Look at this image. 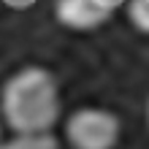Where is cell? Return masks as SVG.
<instances>
[{
    "mask_svg": "<svg viewBox=\"0 0 149 149\" xmlns=\"http://www.w3.org/2000/svg\"><path fill=\"white\" fill-rule=\"evenodd\" d=\"M0 149H60V144L52 133H16L8 141L0 138Z\"/></svg>",
    "mask_w": 149,
    "mask_h": 149,
    "instance_id": "277c9868",
    "label": "cell"
},
{
    "mask_svg": "<svg viewBox=\"0 0 149 149\" xmlns=\"http://www.w3.org/2000/svg\"><path fill=\"white\" fill-rule=\"evenodd\" d=\"M146 3H149V0H146Z\"/></svg>",
    "mask_w": 149,
    "mask_h": 149,
    "instance_id": "9c48e42d",
    "label": "cell"
},
{
    "mask_svg": "<svg viewBox=\"0 0 149 149\" xmlns=\"http://www.w3.org/2000/svg\"><path fill=\"white\" fill-rule=\"evenodd\" d=\"M0 114L14 133H52L60 122V87L46 68L27 65L3 84Z\"/></svg>",
    "mask_w": 149,
    "mask_h": 149,
    "instance_id": "6da1fadb",
    "label": "cell"
},
{
    "mask_svg": "<svg viewBox=\"0 0 149 149\" xmlns=\"http://www.w3.org/2000/svg\"><path fill=\"white\" fill-rule=\"evenodd\" d=\"M146 122H149V103H146Z\"/></svg>",
    "mask_w": 149,
    "mask_h": 149,
    "instance_id": "52a82bcc",
    "label": "cell"
},
{
    "mask_svg": "<svg viewBox=\"0 0 149 149\" xmlns=\"http://www.w3.org/2000/svg\"><path fill=\"white\" fill-rule=\"evenodd\" d=\"M125 11H127L130 24L149 36V3L146 0H125Z\"/></svg>",
    "mask_w": 149,
    "mask_h": 149,
    "instance_id": "5b68a950",
    "label": "cell"
},
{
    "mask_svg": "<svg viewBox=\"0 0 149 149\" xmlns=\"http://www.w3.org/2000/svg\"><path fill=\"white\" fill-rule=\"evenodd\" d=\"M109 3H111V6H122L125 0H109Z\"/></svg>",
    "mask_w": 149,
    "mask_h": 149,
    "instance_id": "8992f818",
    "label": "cell"
},
{
    "mask_svg": "<svg viewBox=\"0 0 149 149\" xmlns=\"http://www.w3.org/2000/svg\"><path fill=\"white\" fill-rule=\"evenodd\" d=\"M0 138H3V125H0Z\"/></svg>",
    "mask_w": 149,
    "mask_h": 149,
    "instance_id": "ba28073f",
    "label": "cell"
},
{
    "mask_svg": "<svg viewBox=\"0 0 149 149\" xmlns=\"http://www.w3.org/2000/svg\"><path fill=\"white\" fill-rule=\"evenodd\" d=\"M119 117L109 109L84 106L65 119V138L71 149H114L119 144Z\"/></svg>",
    "mask_w": 149,
    "mask_h": 149,
    "instance_id": "7a4b0ae2",
    "label": "cell"
},
{
    "mask_svg": "<svg viewBox=\"0 0 149 149\" xmlns=\"http://www.w3.org/2000/svg\"><path fill=\"white\" fill-rule=\"evenodd\" d=\"M114 8L117 6H111L109 0H57L54 14L57 22L71 30H92L109 19Z\"/></svg>",
    "mask_w": 149,
    "mask_h": 149,
    "instance_id": "3957f363",
    "label": "cell"
}]
</instances>
